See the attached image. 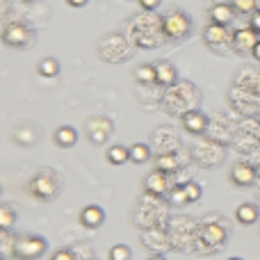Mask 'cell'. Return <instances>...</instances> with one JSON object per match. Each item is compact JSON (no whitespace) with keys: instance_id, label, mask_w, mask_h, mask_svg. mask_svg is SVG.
Segmentation results:
<instances>
[{"instance_id":"26","label":"cell","mask_w":260,"mask_h":260,"mask_svg":"<svg viewBox=\"0 0 260 260\" xmlns=\"http://www.w3.org/2000/svg\"><path fill=\"white\" fill-rule=\"evenodd\" d=\"M171 203H174V206H185V203H189L187 194H185V187H178L171 192Z\"/></svg>"},{"instance_id":"30","label":"cell","mask_w":260,"mask_h":260,"mask_svg":"<svg viewBox=\"0 0 260 260\" xmlns=\"http://www.w3.org/2000/svg\"><path fill=\"white\" fill-rule=\"evenodd\" d=\"M249 27H253V30L260 35V12H253L251 14V25H249Z\"/></svg>"},{"instance_id":"34","label":"cell","mask_w":260,"mask_h":260,"mask_svg":"<svg viewBox=\"0 0 260 260\" xmlns=\"http://www.w3.org/2000/svg\"><path fill=\"white\" fill-rule=\"evenodd\" d=\"M231 260H242V258H231Z\"/></svg>"},{"instance_id":"28","label":"cell","mask_w":260,"mask_h":260,"mask_svg":"<svg viewBox=\"0 0 260 260\" xmlns=\"http://www.w3.org/2000/svg\"><path fill=\"white\" fill-rule=\"evenodd\" d=\"M53 260H76V256H73L69 249H59V251L53 256Z\"/></svg>"},{"instance_id":"12","label":"cell","mask_w":260,"mask_h":260,"mask_svg":"<svg viewBox=\"0 0 260 260\" xmlns=\"http://www.w3.org/2000/svg\"><path fill=\"white\" fill-rule=\"evenodd\" d=\"M235 16V9L233 5H226V3H219L210 9V21L217 23V25H229Z\"/></svg>"},{"instance_id":"6","label":"cell","mask_w":260,"mask_h":260,"mask_svg":"<svg viewBox=\"0 0 260 260\" xmlns=\"http://www.w3.org/2000/svg\"><path fill=\"white\" fill-rule=\"evenodd\" d=\"M258 32L253 27H244V30H238L233 35V48L238 53H251L253 46L258 44Z\"/></svg>"},{"instance_id":"21","label":"cell","mask_w":260,"mask_h":260,"mask_svg":"<svg viewBox=\"0 0 260 260\" xmlns=\"http://www.w3.org/2000/svg\"><path fill=\"white\" fill-rule=\"evenodd\" d=\"M157 169L165 171V174H171V171L178 169V155H174V153H162L160 157H157Z\"/></svg>"},{"instance_id":"4","label":"cell","mask_w":260,"mask_h":260,"mask_svg":"<svg viewBox=\"0 0 260 260\" xmlns=\"http://www.w3.org/2000/svg\"><path fill=\"white\" fill-rule=\"evenodd\" d=\"M162 30H165V35L171 37V39H180V37H185L189 32V18L185 16L183 12H174L165 18Z\"/></svg>"},{"instance_id":"32","label":"cell","mask_w":260,"mask_h":260,"mask_svg":"<svg viewBox=\"0 0 260 260\" xmlns=\"http://www.w3.org/2000/svg\"><path fill=\"white\" fill-rule=\"evenodd\" d=\"M251 55H253V57H256V59H258V62H260V41H258V44H256V46H253Z\"/></svg>"},{"instance_id":"7","label":"cell","mask_w":260,"mask_h":260,"mask_svg":"<svg viewBox=\"0 0 260 260\" xmlns=\"http://www.w3.org/2000/svg\"><path fill=\"white\" fill-rule=\"evenodd\" d=\"M231 180H233V185H238V187H249V185L256 180V171H253L251 165L240 162V165H235L233 169H231Z\"/></svg>"},{"instance_id":"11","label":"cell","mask_w":260,"mask_h":260,"mask_svg":"<svg viewBox=\"0 0 260 260\" xmlns=\"http://www.w3.org/2000/svg\"><path fill=\"white\" fill-rule=\"evenodd\" d=\"M176 78H178V73H176L174 64L169 62H157L155 64V82L162 87H169L176 82Z\"/></svg>"},{"instance_id":"20","label":"cell","mask_w":260,"mask_h":260,"mask_svg":"<svg viewBox=\"0 0 260 260\" xmlns=\"http://www.w3.org/2000/svg\"><path fill=\"white\" fill-rule=\"evenodd\" d=\"M108 160L112 162V165H123V162L130 160V148L126 146H110L108 148Z\"/></svg>"},{"instance_id":"22","label":"cell","mask_w":260,"mask_h":260,"mask_svg":"<svg viewBox=\"0 0 260 260\" xmlns=\"http://www.w3.org/2000/svg\"><path fill=\"white\" fill-rule=\"evenodd\" d=\"M16 221V212L9 206H0V231H9Z\"/></svg>"},{"instance_id":"31","label":"cell","mask_w":260,"mask_h":260,"mask_svg":"<svg viewBox=\"0 0 260 260\" xmlns=\"http://www.w3.org/2000/svg\"><path fill=\"white\" fill-rule=\"evenodd\" d=\"M71 7H82V5H87V0H67Z\"/></svg>"},{"instance_id":"2","label":"cell","mask_w":260,"mask_h":260,"mask_svg":"<svg viewBox=\"0 0 260 260\" xmlns=\"http://www.w3.org/2000/svg\"><path fill=\"white\" fill-rule=\"evenodd\" d=\"M57 178L50 171H39L35 178L30 180V192L37 199H53L57 194Z\"/></svg>"},{"instance_id":"16","label":"cell","mask_w":260,"mask_h":260,"mask_svg":"<svg viewBox=\"0 0 260 260\" xmlns=\"http://www.w3.org/2000/svg\"><path fill=\"white\" fill-rule=\"evenodd\" d=\"M37 71H39V76H44V78H55L59 73V62L55 57H44L39 62V67H37Z\"/></svg>"},{"instance_id":"17","label":"cell","mask_w":260,"mask_h":260,"mask_svg":"<svg viewBox=\"0 0 260 260\" xmlns=\"http://www.w3.org/2000/svg\"><path fill=\"white\" fill-rule=\"evenodd\" d=\"M135 80L142 85H151L155 82V64H144V67L135 69Z\"/></svg>"},{"instance_id":"29","label":"cell","mask_w":260,"mask_h":260,"mask_svg":"<svg viewBox=\"0 0 260 260\" xmlns=\"http://www.w3.org/2000/svg\"><path fill=\"white\" fill-rule=\"evenodd\" d=\"M160 3H162V0H139V5H142L144 9H148V12L157 9V7H160Z\"/></svg>"},{"instance_id":"9","label":"cell","mask_w":260,"mask_h":260,"mask_svg":"<svg viewBox=\"0 0 260 260\" xmlns=\"http://www.w3.org/2000/svg\"><path fill=\"white\" fill-rule=\"evenodd\" d=\"M103 221H105L103 208H99V206H87V208H82V212H80V224H82V226H87V229H99Z\"/></svg>"},{"instance_id":"24","label":"cell","mask_w":260,"mask_h":260,"mask_svg":"<svg viewBox=\"0 0 260 260\" xmlns=\"http://www.w3.org/2000/svg\"><path fill=\"white\" fill-rule=\"evenodd\" d=\"M130 247L126 244H114L112 249H110V260H130Z\"/></svg>"},{"instance_id":"25","label":"cell","mask_w":260,"mask_h":260,"mask_svg":"<svg viewBox=\"0 0 260 260\" xmlns=\"http://www.w3.org/2000/svg\"><path fill=\"white\" fill-rule=\"evenodd\" d=\"M14 137L21 144H32L37 139V135H35V130H30V128H18L16 133H14Z\"/></svg>"},{"instance_id":"33","label":"cell","mask_w":260,"mask_h":260,"mask_svg":"<svg viewBox=\"0 0 260 260\" xmlns=\"http://www.w3.org/2000/svg\"><path fill=\"white\" fill-rule=\"evenodd\" d=\"M148 260H167V258H162V256H153V258H148Z\"/></svg>"},{"instance_id":"14","label":"cell","mask_w":260,"mask_h":260,"mask_svg":"<svg viewBox=\"0 0 260 260\" xmlns=\"http://www.w3.org/2000/svg\"><path fill=\"white\" fill-rule=\"evenodd\" d=\"M235 217H238L240 224L251 226L258 221V208L253 206V203H242V206H238V210H235Z\"/></svg>"},{"instance_id":"27","label":"cell","mask_w":260,"mask_h":260,"mask_svg":"<svg viewBox=\"0 0 260 260\" xmlns=\"http://www.w3.org/2000/svg\"><path fill=\"white\" fill-rule=\"evenodd\" d=\"M185 194H187L189 203L199 201V199H201V187H199L197 183H187V185H185Z\"/></svg>"},{"instance_id":"8","label":"cell","mask_w":260,"mask_h":260,"mask_svg":"<svg viewBox=\"0 0 260 260\" xmlns=\"http://www.w3.org/2000/svg\"><path fill=\"white\" fill-rule=\"evenodd\" d=\"M144 187H146L148 194H155V197H160V194L167 192V187H169V183H167V176L165 171H151V174L144 178Z\"/></svg>"},{"instance_id":"23","label":"cell","mask_w":260,"mask_h":260,"mask_svg":"<svg viewBox=\"0 0 260 260\" xmlns=\"http://www.w3.org/2000/svg\"><path fill=\"white\" fill-rule=\"evenodd\" d=\"M233 9L238 14H253L256 12V0H231Z\"/></svg>"},{"instance_id":"10","label":"cell","mask_w":260,"mask_h":260,"mask_svg":"<svg viewBox=\"0 0 260 260\" xmlns=\"http://www.w3.org/2000/svg\"><path fill=\"white\" fill-rule=\"evenodd\" d=\"M183 126H185L187 133L201 135L203 130H206V126H208V117L203 112H187L183 117Z\"/></svg>"},{"instance_id":"5","label":"cell","mask_w":260,"mask_h":260,"mask_svg":"<svg viewBox=\"0 0 260 260\" xmlns=\"http://www.w3.org/2000/svg\"><path fill=\"white\" fill-rule=\"evenodd\" d=\"M3 41L7 46H14V48H21L30 41V30H27L23 23H9L3 32Z\"/></svg>"},{"instance_id":"15","label":"cell","mask_w":260,"mask_h":260,"mask_svg":"<svg viewBox=\"0 0 260 260\" xmlns=\"http://www.w3.org/2000/svg\"><path fill=\"white\" fill-rule=\"evenodd\" d=\"M55 142H57L62 148L73 146V144L78 142V133H76V128H71V126H62V128H57V130H55Z\"/></svg>"},{"instance_id":"3","label":"cell","mask_w":260,"mask_h":260,"mask_svg":"<svg viewBox=\"0 0 260 260\" xmlns=\"http://www.w3.org/2000/svg\"><path fill=\"white\" fill-rule=\"evenodd\" d=\"M87 128V137L94 144H105L108 137L112 135V121L105 117H91L89 121H85Z\"/></svg>"},{"instance_id":"1","label":"cell","mask_w":260,"mask_h":260,"mask_svg":"<svg viewBox=\"0 0 260 260\" xmlns=\"http://www.w3.org/2000/svg\"><path fill=\"white\" fill-rule=\"evenodd\" d=\"M44 251H46V242L41 238H37V235H23L14 244V253L21 260H35L44 256Z\"/></svg>"},{"instance_id":"18","label":"cell","mask_w":260,"mask_h":260,"mask_svg":"<svg viewBox=\"0 0 260 260\" xmlns=\"http://www.w3.org/2000/svg\"><path fill=\"white\" fill-rule=\"evenodd\" d=\"M130 160H133L135 165L148 162L151 160V148H148L146 144H133V146H130Z\"/></svg>"},{"instance_id":"19","label":"cell","mask_w":260,"mask_h":260,"mask_svg":"<svg viewBox=\"0 0 260 260\" xmlns=\"http://www.w3.org/2000/svg\"><path fill=\"white\" fill-rule=\"evenodd\" d=\"M224 238H226L224 229L217 226V224H208L206 231H203V240H206L208 244H221L224 242Z\"/></svg>"},{"instance_id":"13","label":"cell","mask_w":260,"mask_h":260,"mask_svg":"<svg viewBox=\"0 0 260 260\" xmlns=\"http://www.w3.org/2000/svg\"><path fill=\"white\" fill-rule=\"evenodd\" d=\"M203 41L208 46H219L226 41V25H217V23H210V25L203 30Z\"/></svg>"}]
</instances>
